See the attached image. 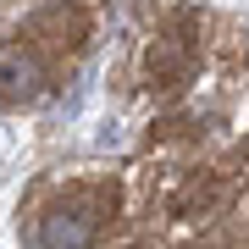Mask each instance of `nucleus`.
Segmentation results:
<instances>
[{"label": "nucleus", "mask_w": 249, "mask_h": 249, "mask_svg": "<svg viewBox=\"0 0 249 249\" xmlns=\"http://www.w3.org/2000/svg\"><path fill=\"white\" fill-rule=\"evenodd\" d=\"M39 94H45L39 61L22 45H6V50H0V106H34Z\"/></svg>", "instance_id": "nucleus-1"}]
</instances>
